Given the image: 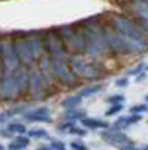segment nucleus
I'll list each match as a JSON object with an SVG mask.
<instances>
[{
	"label": "nucleus",
	"mask_w": 148,
	"mask_h": 150,
	"mask_svg": "<svg viewBox=\"0 0 148 150\" xmlns=\"http://www.w3.org/2000/svg\"><path fill=\"white\" fill-rule=\"evenodd\" d=\"M114 27L118 33L124 35L130 39H135V41H139V42H145V30L138 27L135 23H132L130 20L127 18H117L114 21Z\"/></svg>",
	"instance_id": "10"
},
{
	"label": "nucleus",
	"mask_w": 148,
	"mask_h": 150,
	"mask_svg": "<svg viewBox=\"0 0 148 150\" xmlns=\"http://www.w3.org/2000/svg\"><path fill=\"white\" fill-rule=\"evenodd\" d=\"M67 134L75 135V137H78V138H82V137L87 135V129H85L84 126H78V125L75 123V125H73V126L67 131Z\"/></svg>",
	"instance_id": "25"
},
{
	"label": "nucleus",
	"mask_w": 148,
	"mask_h": 150,
	"mask_svg": "<svg viewBox=\"0 0 148 150\" xmlns=\"http://www.w3.org/2000/svg\"><path fill=\"white\" fill-rule=\"evenodd\" d=\"M22 98V93L20 90L18 81L15 78L14 72L0 75V101L8 104H15Z\"/></svg>",
	"instance_id": "8"
},
{
	"label": "nucleus",
	"mask_w": 148,
	"mask_h": 150,
	"mask_svg": "<svg viewBox=\"0 0 148 150\" xmlns=\"http://www.w3.org/2000/svg\"><path fill=\"white\" fill-rule=\"evenodd\" d=\"M34 150H54V149H51V146H39V147H36Z\"/></svg>",
	"instance_id": "34"
},
{
	"label": "nucleus",
	"mask_w": 148,
	"mask_h": 150,
	"mask_svg": "<svg viewBox=\"0 0 148 150\" xmlns=\"http://www.w3.org/2000/svg\"><path fill=\"white\" fill-rule=\"evenodd\" d=\"M75 125V122H67V120H63L61 123H58L57 125V132H60V134H67V131Z\"/></svg>",
	"instance_id": "27"
},
{
	"label": "nucleus",
	"mask_w": 148,
	"mask_h": 150,
	"mask_svg": "<svg viewBox=\"0 0 148 150\" xmlns=\"http://www.w3.org/2000/svg\"><path fill=\"white\" fill-rule=\"evenodd\" d=\"M147 101H148V96H147Z\"/></svg>",
	"instance_id": "37"
},
{
	"label": "nucleus",
	"mask_w": 148,
	"mask_h": 150,
	"mask_svg": "<svg viewBox=\"0 0 148 150\" xmlns=\"http://www.w3.org/2000/svg\"><path fill=\"white\" fill-rule=\"evenodd\" d=\"M51 66H53V75L57 86L60 89H76L79 87L81 81L76 78V75L73 74L67 65L66 59H51Z\"/></svg>",
	"instance_id": "4"
},
{
	"label": "nucleus",
	"mask_w": 148,
	"mask_h": 150,
	"mask_svg": "<svg viewBox=\"0 0 148 150\" xmlns=\"http://www.w3.org/2000/svg\"><path fill=\"white\" fill-rule=\"evenodd\" d=\"M20 60L15 54L12 39L0 41V75L12 74L20 68Z\"/></svg>",
	"instance_id": "7"
},
{
	"label": "nucleus",
	"mask_w": 148,
	"mask_h": 150,
	"mask_svg": "<svg viewBox=\"0 0 148 150\" xmlns=\"http://www.w3.org/2000/svg\"><path fill=\"white\" fill-rule=\"evenodd\" d=\"M142 71H144V65L141 63V65H138V66H135V68L129 69V71H127V74H129V75H135V77H136V75H138V74H141Z\"/></svg>",
	"instance_id": "31"
},
{
	"label": "nucleus",
	"mask_w": 148,
	"mask_h": 150,
	"mask_svg": "<svg viewBox=\"0 0 148 150\" xmlns=\"http://www.w3.org/2000/svg\"><path fill=\"white\" fill-rule=\"evenodd\" d=\"M81 126H84L85 129H91V131H96V129H106L109 128V123L105 122V120H100V119H96V117H84L81 120Z\"/></svg>",
	"instance_id": "18"
},
{
	"label": "nucleus",
	"mask_w": 148,
	"mask_h": 150,
	"mask_svg": "<svg viewBox=\"0 0 148 150\" xmlns=\"http://www.w3.org/2000/svg\"><path fill=\"white\" fill-rule=\"evenodd\" d=\"M66 60L70 71L76 75L79 81L97 83L105 77L103 66L96 59H90L85 54H69Z\"/></svg>",
	"instance_id": "1"
},
{
	"label": "nucleus",
	"mask_w": 148,
	"mask_h": 150,
	"mask_svg": "<svg viewBox=\"0 0 148 150\" xmlns=\"http://www.w3.org/2000/svg\"><path fill=\"white\" fill-rule=\"evenodd\" d=\"M84 117H87V112H85L84 110H81L79 107L76 108H69L65 111L63 114V120H67V122H81Z\"/></svg>",
	"instance_id": "20"
},
{
	"label": "nucleus",
	"mask_w": 148,
	"mask_h": 150,
	"mask_svg": "<svg viewBox=\"0 0 148 150\" xmlns=\"http://www.w3.org/2000/svg\"><path fill=\"white\" fill-rule=\"evenodd\" d=\"M81 102H82V98H81L78 93H70V95H67L66 98L61 99L60 105L63 107L65 110H69V108H76V107H79Z\"/></svg>",
	"instance_id": "21"
},
{
	"label": "nucleus",
	"mask_w": 148,
	"mask_h": 150,
	"mask_svg": "<svg viewBox=\"0 0 148 150\" xmlns=\"http://www.w3.org/2000/svg\"><path fill=\"white\" fill-rule=\"evenodd\" d=\"M26 41L29 44V48L32 54L34 56V59L38 60L43 53V44H42V35L38 32H33V33H27L26 35Z\"/></svg>",
	"instance_id": "14"
},
{
	"label": "nucleus",
	"mask_w": 148,
	"mask_h": 150,
	"mask_svg": "<svg viewBox=\"0 0 148 150\" xmlns=\"http://www.w3.org/2000/svg\"><path fill=\"white\" fill-rule=\"evenodd\" d=\"M60 35L63 39V45L66 48L67 54H84L85 50V30L73 27L70 24L61 26Z\"/></svg>",
	"instance_id": "3"
},
{
	"label": "nucleus",
	"mask_w": 148,
	"mask_h": 150,
	"mask_svg": "<svg viewBox=\"0 0 148 150\" xmlns=\"http://www.w3.org/2000/svg\"><path fill=\"white\" fill-rule=\"evenodd\" d=\"M0 150H5V146H2V144H0Z\"/></svg>",
	"instance_id": "35"
},
{
	"label": "nucleus",
	"mask_w": 148,
	"mask_h": 150,
	"mask_svg": "<svg viewBox=\"0 0 148 150\" xmlns=\"http://www.w3.org/2000/svg\"><path fill=\"white\" fill-rule=\"evenodd\" d=\"M12 44H14V50H15V54L20 60V65L21 66H33L36 65V59L32 54L29 44L26 41V35H21V36H15L12 38Z\"/></svg>",
	"instance_id": "9"
},
{
	"label": "nucleus",
	"mask_w": 148,
	"mask_h": 150,
	"mask_svg": "<svg viewBox=\"0 0 148 150\" xmlns=\"http://www.w3.org/2000/svg\"><path fill=\"white\" fill-rule=\"evenodd\" d=\"M15 78L18 81V86H20V90L22 93V98L26 99L27 98V89H29V68L27 66H20L15 72Z\"/></svg>",
	"instance_id": "15"
},
{
	"label": "nucleus",
	"mask_w": 148,
	"mask_h": 150,
	"mask_svg": "<svg viewBox=\"0 0 148 150\" xmlns=\"http://www.w3.org/2000/svg\"><path fill=\"white\" fill-rule=\"evenodd\" d=\"M30 143H32V140L27 135H15L6 149L8 150H24L30 146Z\"/></svg>",
	"instance_id": "19"
},
{
	"label": "nucleus",
	"mask_w": 148,
	"mask_h": 150,
	"mask_svg": "<svg viewBox=\"0 0 148 150\" xmlns=\"http://www.w3.org/2000/svg\"><path fill=\"white\" fill-rule=\"evenodd\" d=\"M141 119H142V116H141V114H130V116H121V117H118V119H117V120L114 122V125H112V126H111V128L123 131V129H126V128L132 126V125H135V123L141 122Z\"/></svg>",
	"instance_id": "16"
},
{
	"label": "nucleus",
	"mask_w": 148,
	"mask_h": 150,
	"mask_svg": "<svg viewBox=\"0 0 148 150\" xmlns=\"http://www.w3.org/2000/svg\"><path fill=\"white\" fill-rule=\"evenodd\" d=\"M105 87H106V86H105L103 83H91V84L85 86V87H81L79 92H78V95H79L82 99H85V98H90V96H94V95H97V93L103 92Z\"/></svg>",
	"instance_id": "17"
},
{
	"label": "nucleus",
	"mask_w": 148,
	"mask_h": 150,
	"mask_svg": "<svg viewBox=\"0 0 148 150\" xmlns=\"http://www.w3.org/2000/svg\"><path fill=\"white\" fill-rule=\"evenodd\" d=\"M145 111H148V107H147L145 104L133 105V107L130 108V112H132V114H142V112H145Z\"/></svg>",
	"instance_id": "30"
},
{
	"label": "nucleus",
	"mask_w": 148,
	"mask_h": 150,
	"mask_svg": "<svg viewBox=\"0 0 148 150\" xmlns=\"http://www.w3.org/2000/svg\"><path fill=\"white\" fill-rule=\"evenodd\" d=\"M27 137L30 140H42V138H48V132L43 128H32L27 131Z\"/></svg>",
	"instance_id": "23"
},
{
	"label": "nucleus",
	"mask_w": 148,
	"mask_h": 150,
	"mask_svg": "<svg viewBox=\"0 0 148 150\" xmlns=\"http://www.w3.org/2000/svg\"><path fill=\"white\" fill-rule=\"evenodd\" d=\"M115 86H117V87H127V86H129V80H127L126 77L118 78V80L115 81Z\"/></svg>",
	"instance_id": "32"
},
{
	"label": "nucleus",
	"mask_w": 148,
	"mask_h": 150,
	"mask_svg": "<svg viewBox=\"0 0 148 150\" xmlns=\"http://www.w3.org/2000/svg\"><path fill=\"white\" fill-rule=\"evenodd\" d=\"M145 150H148V149H145Z\"/></svg>",
	"instance_id": "38"
},
{
	"label": "nucleus",
	"mask_w": 148,
	"mask_h": 150,
	"mask_svg": "<svg viewBox=\"0 0 148 150\" xmlns=\"http://www.w3.org/2000/svg\"><path fill=\"white\" fill-rule=\"evenodd\" d=\"M53 93L49 92L48 86L45 84L42 75L38 69V66L33 65L29 68V89H27V98L30 102H39L45 101Z\"/></svg>",
	"instance_id": "5"
},
{
	"label": "nucleus",
	"mask_w": 148,
	"mask_h": 150,
	"mask_svg": "<svg viewBox=\"0 0 148 150\" xmlns=\"http://www.w3.org/2000/svg\"><path fill=\"white\" fill-rule=\"evenodd\" d=\"M24 122L27 123H51V111H49L48 107L41 105V107H36V108H30L29 111H26L24 114L21 116Z\"/></svg>",
	"instance_id": "12"
},
{
	"label": "nucleus",
	"mask_w": 148,
	"mask_h": 150,
	"mask_svg": "<svg viewBox=\"0 0 148 150\" xmlns=\"http://www.w3.org/2000/svg\"><path fill=\"white\" fill-rule=\"evenodd\" d=\"M106 102L109 105H112V104H123L124 102V95H111L106 98Z\"/></svg>",
	"instance_id": "28"
},
{
	"label": "nucleus",
	"mask_w": 148,
	"mask_h": 150,
	"mask_svg": "<svg viewBox=\"0 0 148 150\" xmlns=\"http://www.w3.org/2000/svg\"><path fill=\"white\" fill-rule=\"evenodd\" d=\"M145 69H147V71H148V66H147V68H145Z\"/></svg>",
	"instance_id": "36"
},
{
	"label": "nucleus",
	"mask_w": 148,
	"mask_h": 150,
	"mask_svg": "<svg viewBox=\"0 0 148 150\" xmlns=\"http://www.w3.org/2000/svg\"><path fill=\"white\" fill-rule=\"evenodd\" d=\"M100 138L105 141V143H108V144H111V146H114V147H124V146H127V144H132V141H130V138L129 137L123 132V131H120V129H114V128H106V129H103L102 132H100Z\"/></svg>",
	"instance_id": "11"
},
{
	"label": "nucleus",
	"mask_w": 148,
	"mask_h": 150,
	"mask_svg": "<svg viewBox=\"0 0 148 150\" xmlns=\"http://www.w3.org/2000/svg\"><path fill=\"white\" fill-rule=\"evenodd\" d=\"M6 129L12 134V135H26L27 134V126L24 123H21V122H9L8 123V126H6Z\"/></svg>",
	"instance_id": "22"
},
{
	"label": "nucleus",
	"mask_w": 148,
	"mask_h": 150,
	"mask_svg": "<svg viewBox=\"0 0 148 150\" xmlns=\"http://www.w3.org/2000/svg\"><path fill=\"white\" fill-rule=\"evenodd\" d=\"M48 141H49V146L54 150H67L66 147V143L63 140H58V138H54V137H48Z\"/></svg>",
	"instance_id": "24"
},
{
	"label": "nucleus",
	"mask_w": 148,
	"mask_h": 150,
	"mask_svg": "<svg viewBox=\"0 0 148 150\" xmlns=\"http://www.w3.org/2000/svg\"><path fill=\"white\" fill-rule=\"evenodd\" d=\"M123 108H124V105L123 104H112L108 110H106V112H105V116L106 117H111V116H117L118 112H121L123 111Z\"/></svg>",
	"instance_id": "26"
},
{
	"label": "nucleus",
	"mask_w": 148,
	"mask_h": 150,
	"mask_svg": "<svg viewBox=\"0 0 148 150\" xmlns=\"http://www.w3.org/2000/svg\"><path fill=\"white\" fill-rule=\"evenodd\" d=\"M42 44H43V53L51 59H67V51L63 45L60 30L51 29L42 33Z\"/></svg>",
	"instance_id": "6"
},
{
	"label": "nucleus",
	"mask_w": 148,
	"mask_h": 150,
	"mask_svg": "<svg viewBox=\"0 0 148 150\" xmlns=\"http://www.w3.org/2000/svg\"><path fill=\"white\" fill-rule=\"evenodd\" d=\"M84 30H85V50H84L85 56L99 60L111 54L102 27L96 26V24H88L87 27H84Z\"/></svg>",
	"instance_id": "2"
},
{
	"label": "nucleus",
	"mask_w": 148,
	"mask_h": 150,
	"mask_svg": "<svg viewBox=\"0 0 148 150\" xmlns=\"http://www.w3.org/2000/svg\"><path fill=\"white\" fill-rule=\"evenodd\" d=\"M32 108V102L30 101H24V102H15L14 107H11L5 111L0 112V125H5L8 123L12 117H15V116H22L26 111H29Z\"/></svg>",
	"instance_id": "13"
},
{
	"label": "nucleus",
	"mask_w": 148,
	"mask_h": 150,
	"mask_svg": "<svg viewBox=\"0 0 148 150\" xmlns=\"http://www.w3.org/2000/svg\"><path fill=\"white\" fill-rule=\"evenodd\" d=\"M0 137H2V138H14V135H12L6 128H2V129H0Z\"/></svg>",
	"instance_id": "33"
},
{
	"label": "nucleus",
	"mask_w": 148,
	"mask_h": 150,
	"mask_svg": "<svg viewBox=\"0 0 148 150\" xmlns=\"http://www.w3.org/2000/svg\"><path fill=\"white\" fill-rule=\"evenodd\" d=\"M70 149L72 150H88V147L85 146V143H82L81 140H72L70 141Z\"/></svg>",
	"instance_id": "29"
}]
</instances>
